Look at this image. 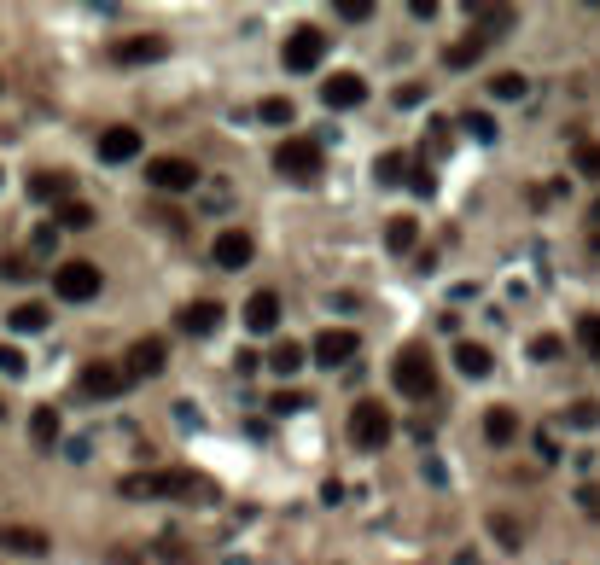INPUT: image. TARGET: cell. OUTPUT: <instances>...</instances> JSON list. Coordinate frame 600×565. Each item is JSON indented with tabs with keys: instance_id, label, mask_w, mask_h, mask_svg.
<instances>
[{
	"instance_id": "6da1fadb",
	"label": "cell",
	"mask_w": 600,
	"mask_h": 565,
	"mask_svg": "<svg viewBox=\"0 0 600 565\" xmlns=\"http://www.w3.org/2000/svg\"><path fill=\"white\" fill-rule=\"evenodd\" d=\"M117 496L146 501V496H216V490L193 472H129V478H117Z\"/></svg>"
},
{
	"instance_id": "7a4b0ae2",
	"label": "cell",
	"mask_w": 600,
	"mask_h": 565,
	"mask_svg": "<svg viewBox=\"0 0 600 565\" xmlns=\"http://www.w3.org/2000/svg\"><path fill=\"white\" fill-rule=\"evenodd\" d=\"M391 379H397L402 397H432L437 391V362L426 356V344H402L397 362H391Z\"/></svg>"
},
{
	"instance_id": "3957f363",
	"label": "cell",
	"mask_w": 600,
	"mask_h": 565,
	"mask_svg": "<svg viewBox=\"0 0 600 565\" xmlns=\"http://www.w3.org/2000/svg\"><path fill=\"white\" fill-rule=\"evenodd\" d=\"M391 432H397V420H391V408H385V402L362 397L356 408H350V443H356V449H385Z\"/></svg>"
},
{
	"instance_id": "277c9868",
	"label": "cell",
	"mask_w": 600,
	"mask_h": 565,
	"mask_svg": "<svg viewBox=\"0 0 600 565\" xmlns=\"http://www.w3.org/2000/svg\"><path fill=\"white\" fill-rule=\"evenodd\" d=\"M100 286H105V274H100V263H88V257H70V263L53 268V292H59L65 303L100 298Z\"/></svg>"
},
{
	"instance_id": "5b68a950",
	"label": "cell",
	"mask_w": 600,
	"mask_h": 565,
	"mask_svg": "<svg viewBox=\"0 0 600 565\" xmlns=\"http://www.w3.org/2000/svg\"><path fill=\"white\" fill-rule=\"evenodd\" d=\"M321 59H327V35L315 30V24H298V30L286 35V47H280V65L292 70V76L315 70Z\"/></svg>"
},
{
	"instance_id": "8992f818",
	"label": "cell",
	"mask_w": 600,
	"mask_h": 565,
	"mask_svg": "<svg viewBox=\"0 0 600 565\" xmlns=\"http://www.w3.org/2000/svg\"><path fill=\"white\" fill-rule=\"evenodd\" d=\"M274 169H280L286 181H315V175H321V146H315V140H280V146H274Z\"/></svg>"
},
{
	"instance_id": "52a82bcc",
	"label": "cell",
	"mask_w": 600,
	"mask_h": 565,
	"mask_svg": "<svg viewBox=\"0 0 600 565\" xmlns=\"http://www.w3.org/2000/svg\"><path fill=\"white\" fill-rule=\"evenodd\" d=\"M76 391L94 402H111L129 391V373H123V362H88L82 373H76Z\"/></svg>"
},
{
	"instance_id": "ba28073f",
	"label": "cell",
	"mask_w": 600,
	"mask_h": 565,
	"mask_svg": "<svg viewBox=\"0 0 600 565\" xmlns=\"http://www.w3.org/2000/svg\"><path fill=\"white\" fill-rule=\"evenodd\" d=\"M309 356H315L321 367H350L356 356H362V338L350 333V327H327V333H315Z\"/></svg>"
},
{
	"instance_id": "9c48e42d",
	"label": "cell",
	"mask_w": 600,
	"mask_h": 565,
	"mask_svg": "<svg viewBox=\"0 0 600 565\" xmlns=\"http://www.w3.org/2000/svg\"><path fill=\"white\" fill-rule=\"evenodd\" d=\"M146 181H152L158 193H193V187H199V164H193V158H152V164H146Z\"/></svg>"
},
{
	"instance_id": "30bf717a",
	"label": "cell",
	"mask_w": 600,
	"mask_h": 565,
	"mask_svg": "<svg viewBox=\"0 0 600 565\" xmlns=\"http://www.w3.org/2000/svg\"><path fill=\"white\" fill-rule=\"evenodd\" d=\"M164 362H169V344H164L158 333H146V338H134V344H129L123 373H129V379H158V373H164Z\"/></svg>"
},
{
	"instance_id": "8fae6325",
	"label": "cell",
	"mask_w": 600,
	"mask_h": 565,
	"mask_svg": "<svg viewBox=\"0 0 600 565\" xmlns=\"http://www.w3.org/2000/svg\"><path fill=\"white\" fill-rule=\"evenodd\" d=\"M111 59H117V65H158V59H169V35H158V30L123 35V41L111 47Z\"/></svg>"
},
{
	"instance_id": "7c38bea8",
	"label": "cell",
	"mask_w": 600,
	"mask_h": 565,
	"mask_svg": "<svg viewBox=\"0 0 600 565\" xmlns=\"http://www.w3.org/2000/svg\"><path fill=\"white\" fill-rule=\"evenodd\" d=\"M251 257H257V239H251L245 228H222L216 233V245H210V263L228 268V274H234V268H251Z\"/></svg>"
},
{
	"instance_id": "4fadbf2b",
	"label": "cell",
	"mask_w": 600,
	"mask_h": 565,
	"mask_svg": "<svg viewBox=\"0 0 600 565\" xmlns=\"http://www.w3.org/2000/svg\"><path fill=\"white\" fill-rule=\"evenodd\" d=\"M362 100H367V82L356 70H338V76L321 82V105H327V111H350V105H362Z\"/></svg>"
},
{
	"instance_id": "5bb4252c",
	"label": "cell",
	"mask_w": 600,
	"mask_h": 565,
	"mask_svg": "<svg viewBox=\"0 0 600 565\" xmlns=\"http://www.w3.org/2000/svg\"><path fill=\"white\" fill-rule=\"evenodd\" d=\"M30 199L59 210L65 199H76V175H65V169H41V175H30Z\"/></svg>"
},
{
	"instance_id": "9a60e30c",
	"label": "cell",
	"mask_w": 600,
	"mask_h": 565,
	"mask_svg": "<svg viewBox=\"0 0 600 565\" xmlns=\"http://www.w3.org/2000/svg\"><path fill=\"white\" fill-rule=\"evenodd\" d=\"M129 158H140V129H129V123L105 129L100 134V164H129Z\"/></svg>"
},
{
	"instance_id": "2e32d148",
	"label": "cell",
	"mask_w": 600,
	"mask_h": 565,
	"mask_svg": "<svg viewBox=\"0 0 600 565\" xmlns=\"http://www.w3.org/2000/svg\"><path fill=\"white\" fill-rule=\"evenodd\" d=\"M513 18H519L513 6H472V35L490 47V41H501V35L513 30Z\"/></svg>"
},
{
	"instance_id": "e0dca14e",
	"label": "cell",
	"mask_w": 600,
	"mask_h": 565,
	"mask_svg": "<svg viewBox=\"0 0 600 565\" xmlns=\"http://www.w3.org/2000/svg\"><path fill=\"white\" fill-rule=\"evenodd\" d=\"M216 327H222V303L193 298L187 309H181V333H187V338H210Z\"/></svg>"
},
{
	"instance_id": "ac0fdd59",
	"label": "cell",
	"mask_w": 600,
	"mask_h": 565,
	"mask_svg": "<svg viewBox=\"0 0 600 565\" xmlns=\"http://www.w3.org/2000/svg\"><path fill=\"white\" fill-rule=\"evenodd\" d=\"M274 327H280V298H274V292H251V298H245V333H274Z\"/></svg>"
},
{
	"instance_id": "d6986e66",
	"label": "cell",
	"mask_w": 600,
	"mask_h": 565,
	"mask_svg": "<svg viewBox=\"0 0 600 565\" xmlns=\"http://www.w3.org/2000/svg\"><path fill=\"white\" fill-rule=\"evenodd\" d=\"M0 548H12V554H47V531H30V525H0Z\"/></svg>"
},
{
	"instance_id": "ffe728a7",
	"label": "cell",
	"mask_w": 600,
	"mask_h": 565,
	"mask_svg": "<svg viewBox=\"0 0 600 565\" xmlns=\"http://www.w3.org/2000/svg\"><path fill=\"white\" fill-rule=\"evenodd\" d=\"M414 245H420V222H414V216H391V222H385V251L402 257V251H414Z\"/></svg>"
},
{
	"instance_id": "44dd1931",
	"label": "cell",
	"mask_w": 600,
	"mask_h": 565,
	"mask_svg": "<svg viewBox=\"0 0 600 565\" xmlns=\"http://www.w3.org/2000/svg\"><path fill=\"white\" fill-rule=\"evenodd\" d=\"M6 327H12V333H41V327H47V303H18V309H12V315H6Z\"/></svg>"
},
{
	"instance_id": "7402d4cb",
	"label": "cell",
	"mask_w": 600,
	"mask_h": 565,
	"mask_svg": "<svg viewBox=\"0 0 600 565\" xmlns=\"http://www.w3.org/2000/svg\"><path fill=\"white\" fill-rule=\"evenodd\" d=\"M484 437H490V443H513V437H519V420H513V408H490V414H484Z\"/></svg>"
},
{
	"instance_id": "603a6c76",
	"label": "cell",
	"mask_w": 600,
	"mask_h": 565,
	"mask_svg": "<svg viewBox=\"0 0 600 565\" xmlns=\"http://www.w3.org/2000/svg\"><path fill=\"white\" fill-rule=\"evenodd\" d=\"M53 228H94V204H82V199H65L59 210H53Z\"/></svg>"
},
{
	"instance_id": "cb8c5ba5",
	"label": "cell",
	"mask_w": 600,
	"mask_h": 565,
	"mask_svg": "<svg viewBox=\"0 0 600 565\" xmlns=\"http://www.w3.org/2000/svg\"><path fill=\"white\" fill-rule=\"evenodd\" d=\"M478 59H484V41H478V35L455 41V47H443V65H449V70H472Z\"/></svg>"
},
{
	"instance_id": "d4e9b609",
	"label": "cell",
	"mask_w": 600,
	"mask_h": 565,
	"mask_svg": "<svg viewBox=\"0 0 600 565\" xmlns=\"http://www.w3.org/2000/svg\"><path fill=\"white\" fill-rule=\"evenodd\" d=\"M373 181H379V187L408 181V158H402V152H379V158H373Z\"/></svg>"
},
{
	"instance_id": "484cf974",
	"label": "cell",
	"mask_w": 600,
	"mask_h": 565,
	"mask_svg": "<svg viewBox=\"0 0 600 565\" xmlns=\"http://www.w3.org/2000/svg\"><path fill=\"white\" fill-rule=\"evenodd\" d=\"M30 437L41 443V449H53V443H59V408H35V414H30Z\"/></svg>"
},
{
	"instance_id": "4316f807",
	"label": "cell",
	"mask_w": 600,
	"mask_h": 565,
	"mask_svg": "<svg viewBox=\"0 0 600 565\" xmlns=\"http://www.w3.org/2000/svg\"><path fill=\"white\" fill-rule=\"evenodd\" d=\"M484 88H490V94H496V100H525V88H531V82H525V76H519V70H496V76H490V82H484Z\"/></svg>"
},
{
	"instance_id": "83f0119b",
	"label": "cell",
	"mask_w": 600,
	"mask_h": 565,
	"mask_svg": "<svg viewBox=\"0 0 600 565\" xmlns=\"http://www.w3.org/2000/svg\"><path fill=\"white\" fill-rule=\"evenodd\" d=\"M455 367H461L467 379H484V373H490V350H484V344H461V350H455Z\"/></svg>"
},
{
	"instance_id": "f1b7e54d",
	"label": "cell",
	"mask_w": 600,
	"mask_h": 565,
	"mask_svg": "<svg viewBox=\"0 0 600 565\" xmlns=\"http://www.w3.org/2000/svg\"><path fill=\"white\" fill-rule=\"evenodd\" d=\"M571 169L589 175V181H600V140H577V146H571Z\"/></svg>"
},
{
	"instance_id": "f546056e",
	"label": "cell",
	"mask_w": 600,
	"mask_h": 565,
	"mask_svg": "<svg viewBox=\"0 0 600 565\" xmlns=\"http://www.w3.org/2000/svg\"><path fill=\"white\" fill-rule=\"evenodd\" d=\"M566 426H577V432H595V426H600V402H595V397L571 402V408H566Z\"/></svg>"
},
{
	"instance_id": "4dcf8cb0",
	"label": "cell",
	"mask_w": 600,
	"mask_h": 565,
	"mask_svg": "<svg viewBox=\"0 0 600 565\" xmlns=\"http://www.w3.org/2000/svg\"><path fill=\"white\" fill-rule=\"evenodd\" d=\"M566 356V338L560 333H536L531 338V362H560Z\"/></svg>"
},
{
	"instance_id": "1f68e13d",
	"label": "cell",
	"mask_w": 600,
	"mask_h": 565,
	"mask_svg": "<svg viewBox=\"0 0 600 565\" xmlns=\"http://www.w3.org/2000/svg\"><path fill=\"white\" fill-rule=\"evenodd\" d=\"M577 344H583L589 362H600V315H583V321H577Z\"/></svg>"
},
{
	"instance_id": "d6a6232c",
	"label": "cell",
	"mask_w": 600,
	"mask_h": 565,
	"mask_svg": "<svg viewBox=\"0 0 600 565\" xmlns=\"http://www.w3.org/2000/svg\"><path fill=\"white\" fill-rule=\"evenodd\" d=\"M461 129H467L472 140H484V146H490V140H496V129H501V123H496V117H484V111H467V117H461Z\"/></svg>"
},
{
	"instance_id": "836d02e7",
	"label": "cell",
	"mask_w": 600,
	"mask_h": 565,
	"mask_svg": "<svg viewBox=\"0 0 600 565\" xmlns=\"http://www.w3.org/2000/svg\"><path fill=\"white\" fill-rule=\"evenodd\" d=\"M268 367H274V373H298V367H303V344H274Z\"/></svg>"
},
{
	"instance_id": "e575fe53",
	"label": "cell",
	"mask_w": 600,
	"mask_h": 565,
	"mask_svg": "<svg viewBox=\"0 0 600 565\" xmlns=\"http://www.w3.org/2000/svg\"><path fill=\"white\" fill-rule=\"evenodd\" d=\"M408 187H414L420 199H432V193H437V175H432V164H408Z\"/></svg>"
},
{
	"instance_id": "d590c367",
	"label": "cell",
	"mask_w": 600,
	"mask_h": 565,
	"mask_svg": "<svg viewBox=\"0 0 600 565\" xmlns=\"http://www.w3.org/2000/svg\"><path fill=\"white\" fill-rule=\"evenodd\" d=\"M268 408H274V414H303V408H309V397H303V391H274V397H268Z\"/></svg>"
},
{
	"instance_id": "8d00e7d4",
	"label": "cell",
	"mask_w": 600,
	"mask_h": 565,
	"mask_svg": "<svg viewBox=\"0 0 600 565\" xmlns=\"http://www.w3.org/2000/svg\"><path fill=\"white\" fill-rule=\"evenodd\" d=\"M263 123H292V100L268 94V100H263Z\"/></svg>"
},
{
	"instance_id": "74e56055",
	"label": "cell",
	"mask_w": 600,
	"mask_h": 565,
	"mask_svg": "<svg viewBox=\"0 0 600 565\" xmlns=\"http://www.w3.org/2000/svg\"><path fill=\"white\" fill-rule=\"evenodd\" d=\"M490 531L501 536V548H507V554H519V525H513V519H490Z\"/></svg>"
},
{
	"instance_id": "f35d334b",
	"label": "cell",
	"mask_w": 600,
	"mask_h": 565,
	"mask_svg": "<svg viewBox=\"0 0 600 565\" xmlns=\"http://www.w3.org/2000/svg\"><path fill=\"white\" fill-rule=\"evenodd\" d=\"M158 560H169V565H187V548H181L175 536H158Z\"/></svg>"
},
{
	"instance_id": "ab89813d",
	"label": "cell",
	"mask_w": 600,
	"mask_h": 565,
	"mask_svg": "<svg viewBox=\"0 0 600 565\" xmlns=\"http://www.w3.org/2000/svg\"><path fill=\"white\" fill-rule=\"evenodd\" d=\"M338 12H344V18H356V24H362V18H373V0H338Z\"/></svg>"
},
{
	"instance_id": "60d3db41",
	"label": "cell",
	"mask_w": 600,
	"mask_h": 565,
	"mask_svg": "<svg viewBox=\"0 0 600 565\" xmlns=\"http://www.w3.org/2000/svg\"><path fill=\"white\" fill-rule=\"evenodd\" d=\"M536 455H542V466H554L560 461V443H554L548 432H536Z\"/></svg>"
},
{
	"instance_id": "b9f144b4",
	"label": "cell",
	"mask_w": 600,
	"mask_h": 565,
	"mask_svg": "<svg viewBox=\"0 0 600 565\" xmlns=\"http://www.w3.org/2000/svg\"><path fill=\"white\" fill-rule=\"evenodd\" d=\"M0 280H30V268H24V257H0Z\"/></svg>"
},
{
	"instance_id": "7bdbcfd3",
	"label": "cell",
	"mask_w": 600,
	"mask_h": 565,
	"mask_svg": "<svg viewBox=\"0 0 600 565\" xmlns=\"http://www.w3.org/2000/svg\"><path fill=\"white\" fill-rule=\"evenodd\" d=\"M577 507H583L589 519H600V490H589V484H583V490H577Z\"/></svg>"
},
{
	"instance_id": "ee69618b",
	"label": "cell",
	"mask_w": 600,
	"mask_h": 565,
	"mask_svg": "<svg viewBox=\"0 0 600 565\" xmlns=\"http://www.w3.org/2000/svg\"><path fill=\"white\" fill-rule=\"evenodd\" d=\"M0 373H24V356L12 344H0Z\"/></svg>"
},
{
	"instance_id": "f6af8a7d",
	"label": "cell",
	"mask_w": 600,
	"mask_h": 565,
	"mask_svg": "<svg viewBox=\"0 0 600 565\" xmlns=\"http://www.w3.org/2000/svg\"><path fill=\"white\" fill-rule=\"evenodd\" d=\"M426 100V88H420V82H408V88H397V105L402 111H408V105H420Z\"/></svg>"
},
{
	"instance_id": "bcb514c9",
	"label": "cell",
	"mask_w": 600,
	"mask_h": 565,
	"mask_svg": "<svg viewBox=\"0 0 600 565\" xmlns=\"http://www.w3.org/2000/svg\"><path fill=\"white\" fill-rule=\"evenodd\" d=\"M321 501H327V507H338V501H344V484H338V478H327V484H321Z\"/></svg>"
},
{
	"instance_id": "7dc6e473",
	"label": "cell",
	"mask_w": 600,
	"mask_h": 565,
	"mask_svg": "<svg viewBox=\"0 0 600 565\" xmlns=\"http://www.w3.org/2000/svg\"><path fill=\"white\" fill-rule=\"evenodd\" d=\"M59 245V228H35V251H53Z\"/></svg>"
},
{
	"instance_id": "c3c4849f",
	"label": "cell",
	"mask_w": 600,
	"mask_h": 565,
	"mask_svg": "<svg viewBox=\"0 0 600 565\" xmlns=\"http://www.w3.org/2000/svg\"><path fill=\"white\" fill-rule=\"evenodd\" d=\"M589 222H600V204H595V210H589Z\"/></svg>"
},
{
	"instance_id": "681fc988",
	"label": "cell",
	"mask_w": 600,
	"mask_h": 565,
	"mask_svg": "<svg viewBox=\"0 0 600 565\" xmlns=\"http://www.w3.org/2000/svg\"><path fill=\"white\" fill-rule=\"evenodd\" d=\"M589 245H595V257H600V233H595V239H589Z\"/></svg>"
},
{
	"instance_id": "f907efd6",
	"label": "cell",
	"mask_w": 600,
	"mask_h": 565,
	"mask_svg": "<svg viewBox=\"0 0 600 565\" xmlns=\"http://www.w3.org/2000/svg\"><path fill=\"white\" fill-rule=\"evenodd\" d=\"M0 181H6V169H0Z\"/></svg>"
},
{
	"instance_id": "816d5d0a",
	"label": "cell",
	"mask_w": 600,
	"mask_h": 565,
	"mask_svg": "<svg viewBox=\"0 0 600 565\" xmlns=\"http://www.w3.org/2000/svg\"><path fill=\"white\" fill-rule=\"evenodd\" d=\"M0 414H6V402H0Z\"/></svg>"
}]
</instances>
